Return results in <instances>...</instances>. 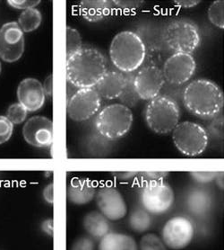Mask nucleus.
Wrapping results in <instances>:
<instances>
[{"instance_id": "1", "label": "nucleus", "mask_w": 224, "mask_h": 250, "mask_svg": "<svg viewBox=\"0 0 224 250\" xmlns=\"http://www.w3.org/2000/svg\"><path fill=\"white\" fill-rule=\"evenodd\" d=\"M107 71L106 58L94 48H82L67 60V83L77 89L94 87Z\"/></svg>"}, {"instance_id": "2", "label": "nucleus", "mask_w": 224, "mask_h": 250, "mask_svg": "<svg viewBox=\"0 0 224 250\" xmlns=\"http://www.w3.org/2000/svg\"><path fill=\"white\" fill-rule=\"evenodd\" d=\"M224 94L216 83L205 79L190 82L183 92L185 108L196 117L211 119L224 107Z\"/></svg>"}, {"instance_id": "3", "label": "nucleus", "mask_w": 224, "mask_h": 250, "mask_svg": "<svg viewBox=\"0 0 224 250\" xmlns=\"http://www.w3.org/2000/svg\"><path fill=\"white\" fill-rule=\"evenodd\" d=\"M110 57L118 70L131 73L140 68L145 62L146 44L134 32H120L114 36L111 42Z\"/></svg>"}, {"instance_id": "4", "label": "nucleus", "mask_w": 224, "mask_h": 250, "mask_svg": "<svg viewBox=\"0 0 224 250\" xmlns=\"http://www.w3.org/2000/svg\"><path fill=\"white\" fill-rule=\"evenodd\" d=\"M133 113L131 109L122 104L106 105L98 113L95 128L98 133L109 141L123 138L133 125Z\"/></svg>"}, {"instance_id": "5", "label": "nucleus", "mask_w": 224, "mask_h": 250, "mask_svg": "<svg viewBox=\"0 0 224 250\" xmlns=\"http://www.w3.org/2000/svg\"><path fill=\"white\" fill-rule=\"evenodd\" d=\"M180 110L172 97L159 95L147 104L145 119L148 127L157 134L172 132L179 123Z\"/></svg>"}, {"instance_id": "6", "label": "nucleus", "mask_w": 224, "mask_h": 250, "mask_svg": "<svg viewBox=\"0 0 224 250\" xmlns=\"http://www.w3.org/2000/svg\"><path fill=\"white\" fill-rule=\"evenodd\" d=\"M163 40L174 53L192 54L200 45L201 37L196 23L186 19H176L166 25Z\"/></svg>"}, {"instance_id": "7", "label": "nucleus", "mask_w": 224, "mask_h": 250, "mask_svg": "<svg viewBox=\"0 0 224 250\" xmlns=\"http://www.w3.org/2000/svg\"><path fill=\"white\" fill-rule=\"evenodd\" d=\"M172 140L179 152L187 157L201 155L209 143L206 130L202 125L187 121L179 123L174 128Z\"/></svg>"}, {"instance_id": "8", "label": "nucleus", "mask_w": 224, "mask_h": 250, "mask_svg": "<svg viewBox=\"0 0 224 250\" xmlns=\"http://www.w3.org/2000/svg\"><path fill=\"white\" fill-rule=\"evenodd\" d=\"M140 199L143 209L146 211L151 214H163L172 207L175 195L171 187L163 181L144 185Z\"/></svg>"}, {"instance_id": "9", "label": "nucleus", "mask_w": 224, "mask_h": 250, "mask_svg": "<svg viewBox=\"0 0 224 250\" xmlns=\"http://www.w3.org/2000/svg\"><path fill=\"white\" fill-rule=\"evenodd\" d=\"M101 106V97L93 87L80 88L67 100V114L75 122H84L98 114Z\"/></svg>"}, {"instance_id": "10", "label": "nucleus", "mask_w": 224, "mask_h": 250, "mask_svg": "<svg viewBox=\"0 0 224 250\" xmlns=\"http://www.w3.org/2000/svg\"><path fill=\"white\" fill-rule=\"evenodd\" d=\"M195 236V228L189 219L184 216L170 218L164 224L162 239L165 246L173 250H184Z\"/></svg>"}, {"instance_id": "11", "label": "nucleus", "mask_w": 224, "mask_h": 250, "mask_svg": "<svg viewBox=\"0 0 224 250\" xmlns=\"http://www.w3.org/2000/svg\"><path fill=\"white\" fill-rule=\"evenodd\" d=\"M24 34L17 22L6 23L0 28V58L6 62H16L24 52Z\"/></svg>"}, {"instance_id": "12", "label": "nucleus", "mask_w": 224, "mask_h": 250, "mask_svg": "<svg viewBox=\"0 0 224 250\" xmlns=\"http://www.w3.org/2000/svg\"><path fill=\"white\" fill-rule=\"evenodd\" d=\"M196 68V61L192 54L173 53L166 60L162 70L165 81L179 85L189 81Z\"/></svg>"}, {"instance_id": "13", "label": "nucleus", "mask_w": 224, "mask_h": 250, "mask_svg": "<svg viewBox=\"0 0 224 250\" xmlns=\"http://www.w3.org/2000/svg\"><path fill=\"white\" fill-rule=\"evenodd\" d=\"M165 83L163 70L154 65L140 68L133 79V86L142 100L150 101L159 96Z\"/></svg>"}, {"instance_id": "14", "label": "nucleus", "mask_w": 224, "mask_h": 250, "mask_svg": "<svg viewBox=\"0 0 224 250\" xmlns=\"http://www.w3.org/2000/svg\"><path fill=\"white\" fill-rule=\"evenodd\" d=\"M95 198L99 211L109 221H119L128 214L127 203L117 188L113 187L100 188L96 193Z\"/></svg>"}, {"instance_id": "15", "label": "nucleus", "mask_w": 224, "mask_h": 250, "mask_svg": "<svg viewBox=\"0 0 224 250\" xmlns=\"http://www.w3.org/2000/svg\"><path fill=\"white\" fill-rule=\"evenodd\" d=\"M22 136L35 148H48L53 142L52 121L44 116H34L22 127Z\"/></svg>"}, {"instance_id": "16", "label": "nucleus", "mask_w": 224, "mask_h": 250, "mask_svg": "<svg viewBox=\"0 0 224 250\" xmlns=\"http://www.w3.org/2000/svg\"><path fill=\"white\" fill-rule=\"evenodd\" d=\"M17 98L27 112H36L42 108L46 101L42 84L34 78H27L17 87Z\"/></svg>"}, {"instance_id": "17", "label": "nucleus", "mask_w": 224, "mask_h": 250, "mask_svg": "<svg viewBox=\"0 0 224 250\" xmlns=\"http://www.w3.org/2000/svg\"><path fill=\"white\" fill-rule=\"evenodd\" d=\"M128 78L118 71H107L94 85L99 96L108 100L117 99L121 96L128 84Z\"/></svg>"}, {"instance_id": "18", "label": "nucleus", "mask_w": 224, "mask_h": 250, "mask_svg": "<svg viewBox=\"0 0 224 250\" xmlns=\"http://www.w3.org/2000/svg\"><path fill=\"white\" fill-rule=\"evenodd\" d=\"M94 184L86 177H75L67 188V199L75 205H84L95 198Z\"/></svg>"}, {"instance_id": "19", "label": "nucleus", "mask_w": 224, "mask_h": 250, "mask_svg": "<svg viewBox=\"0 0 224 250\" xmlns=\"http://www.w3.org/2000/svg\"><path fill=\"white\" fill-rule=\"evenodd\" d=\"M108 0H84L79 3L80 14L90 23L99 22L111 13V4Z\"/></svg>"}, {"instance_id": "20", "label": "nucleus", "mask_w": 224, "mask_h": 250, "mask_svg": "<svg viewBox=\"0 0 224 250\" xmlns=\"http://www.w3.org/2000/svg\"><path fill=\"white\" fill-rule=\"evenodd\" d=\"M98 250H138L135 239L128 234L109 232L100 239Z\"/></svg>"}, {"instance_id": "21", "label": "nucleus", "mask_w": 224, "mask_h": 250, "mask_svg": "<svg viewBox=\"0 0 224 250\" xmlns=\"http://www.w3.org/2000/svg\"><path fill=\"white\" fill-rule=\"evenodd\" d=\"M83 226L85 231L94 239H102L110 232L109 220L98 210L90 211L84 215Z\"/></svg>"}, {"instance_id": "22", "label": "nucleus", "mask_w": 224, "mask_h": 250, "mask_svg": "<svg viewBox=\"0 0 224 250\" xmlns=\"http://www.w3.org/2000/svg\"><path fill=\"white\" fill-rule=\"evenodd\" d=\"M187 209L195 215L205 214L212 205L210 195L203 191H194L188 195L187 200Z\"/></svg>"}, {"instance_id": "23", "label": "nucleus", "mask_w": 224, "mask_h": 250, "mask_svg": "<svg viewBox=\"0 0 224 250\" xmlns=\"http://www.w3.org/2000/svg\"><path fill=\"white\" fill-rule=\"evenodd\" d=\"M42 22V16L36 8H30L22 12L18 17V25L23 33H31L39 28Z\"/></svg>"}, {"instance_id": "24", "label": "nucleus", "mask_w": 224, "mask_h": 250, "mask_svg": "<svg viewBox=\"0 0 224 250\" xmlns=\"http://www.w3.org/2000/svg\"><path fill=\"white\" fill-rule=\"evenodd\" d=\"M129 224L135 232L144 233L151 228V215L145 209L134 210L129 216Z\"/></svg>"}, {"instance_id": "25", "label": "nucleus", "mask_w": 224, "mask_h": 250, "mask_svg": "<svg viewBox=\"0 0 224 250\" xmlns=\"http://www.w3.org/2000/svg\"><path fill=\"white\" fill-rule=\"evenodd\" d=\"M208 19L214 26L224 28V1L216 0L209 6L207 11Z\"/></svg>"}, {"instance_id": "26", "label": "nucleus", "mask_w": 224, "mask_h": 250, "mask_svg": "<svg viewBox=\"0 0 224 250\" xmlns=\"http://www.w3.org/2000/svg\"><path fill=\"white\" fill-rule=\"evenodd\" d=\"M83 48L82 37L78 31L71 26L67 27V60Z\"/></svg>"}, {"instance_id": "27", "label": "nucleus", "mask_w": 224, "mask_h": 250, "mask_svg": "<svg viewBox=\"0 0 224 250\" xmlns=\"http://www.w3.org/2000/svg\"><path fill=\"white\" fill-rule=\"evenodd\" d=\"M139 250H167V247L156 234L147 233L141 239Z\"/></svg>"}, {"instance_id": "28", "label": "nucleus", "mask_w": 224, "mask_h": 250, "mask_svg": "<svg viewBox=\"0 0 224 250\" xmlns=\"http://www.w3.org/2000/svg\"><path fill=\"white\" fill-rule=\"evenodd\" d=\"M27 110L21 104L16 103L7 109L6 117L13 125H21L27 118Z\"/></svg>"}, {"instance_id": "29", "label": "nucleus", "mask_w": 224, "mask_h": 250, "mask_svg": "<svg viewBox=\"0 0 224 250\" xmlns=\"http://www.w3.org/2000/svg\"><path fill=\"white\" fill-rule=\"evenodd\" d=\"M118 98L120 99L122 104L126 105L129 108V107H133L137 104L140 98L138 97V96L136 95V93L134 91V86H133V80H132V82H130L129 80H128L127 86L124 89L121 96Z\"/></svg>"}, {"instance_id": "30", "label": "nucleus", "mask_w": 224, "mask_h": 250, "mask_svg": "<svg viewBox=\"0 0 224 250\" xmlns=\"http://www.w3.org/2000/svg\"><path fill=\"white\" fill-rule=\"evenodd\" d=\"M168 176V172H138L137 177L140 178L144 185H146L163 182Z\"/></svg>"}, {"instance_id": "31", "label": "nucleus", "mask_w": 224, "mask_h": 250, "mask_svg": "<svg viewBox=\"0 0 224 250\" xmlns=\"http://www.w3.org/2000/svg\"><path fill=\"white\" fill-rule=\"evenodd\" d=\"M14 131V125L6 116L0 115V145L10 140Z\"/></svg>"}, {"instance_id": "32", "label": "nucleus", "mask_w": 224, "mask_h": 250, "mask_svg": "<svg viewBox=\"0 0 224 250\" xmlns=\"http://www.w3.org/2000/svg\"><path fill=\"white\" fill-rule=\"evenodd\" d=\"M208 137L223 138L224 136V117H216L208 126Z\"/></svg>"}, {"instance_id": "33", "label": "nucleus", "mask_w": 224, "mask_h": 250, "mask_svg": "<svg viewBox=\"0 0 224 250\" xmlns=\"http://www.w3.org/2000/svg\"><path fill=\"white\" fill-rule=\"evenodd\" d=\"M40 1L39 0H9L7 1V4L9 6L18 9V10H27L30 8H35V6H38Z\"/></svg>"}, {"instance_id": "34", "label": "nucleus", "mask_w": 224, "mask_h": 250, "mask_svg": "<svg viewBox=\"0 0 224 250\" xmlns=\"http://www.w3.org/2000/svg\"><path fill=\"white\" fill-rule=\"evenodd\" d=\"M70 250H95V244L91 238L79 237L74 241Z\"/></svg>"}, {"instance_id": "35", "label": "nucleus", "mask_w": 224, "mask_h": 250, "mask_svg": "<svg viewBox=\"0 0 224 250\" xmlns=\"http://www.w3.org/2000/svg\"><path fill=\"white\" fill-rule=\"evenodd\" d=\"M219 172H191V177L199 184H207L213 182Z\"/></svg>"}, {"instance_id": "36", "label": "nucleus", "mask_w": 224, "mask_h": 250, "mask_svg": "<svg viewBox=\"0 0 224 250\" xmlns=\"http://www.w3.org/2000/svg\"><path fill=\"white\" fill-rule=\"evenodd\" d=\"M112 3L115 4L118 8H120L123 11L130 12L140 8L141 6L145 2L144 1H135V0H123V1H112Z\"/></svg>"}, {"instance_id": "37", "label": "nucleus", "mask_w": 224, "mask_h": 250, "mask_svg": "<svg viewBox=\"0 0 224 250\" xmlns=\"http://www.w3.org/2000/svg\"><path fill=\"white\" fill-rule=\"evenodd\" d=\"M112 175L119 181H129L137 177L138 172H114Z\"/></svg>"}, {"instance_id": "38", "label": "nucleus", "mask_w": 224, "mask_h": 250, "mask_svg": "<svg viewBox=\"0 0 224 250\" xmlns=\"http://www.w3.org/2000/svg\"><path fill=\"white\" fill-rule=\"evenodd\" d=\"M42 196H43V199H44L48 204L52 205V204L54 203V185H53V183L48 185V186L43 189Z\"/></svg>"}, {"instance_id": "39", "label": "nucleus", "mask_w": 224, "mask_h": 250, "mask_svg": "<svg viewBox=\"0 0 224 250\" xmlns=\"http://www.w3.org/2000/svg\"><path fill=\"white\" fill-rule=\"evenodd\" d=\"M41 230L47 234L48 236L52 237L53 233H54V223H53V220L52 219H48L45 220L44 222L41 223Z\"/></svg>"}, {"instance_id": "40", "label": "nucleus", "mask_w": 224, "mask_h": 250, "mask_svg": "<svg viewBox=\"0 0 224 250\" xmlns=\"http://www.w3.org/2000/svg\"><path fill=\"white\" fill-rule=\"evenodd\" d=\"M173 4L181 8H192V7L197 6L198 4H200V1H198V0H178V1H174Z\"/></svg>"}, {"instance_id": "41", "label": "nucleus", "mask_w": 224, "mask_h": 250, "mask_svg": "<svg viewBox=\"0 0 224 250\" xmlns=\"http://www.w3.org/2000/svg\"><path fill=\"white\" fill-rule=\"evenodd\" d=\"M53 82H52V75H50L43 83V90H44L45 96L48 97H52V90H53Z\"/></svg>"}, {"instance_id": "42", "label": "nucleus", "mask_w": 224, "mask_h": 250, "mask_svg": "<svg viewBox=\"0 0 224 250\" xmlns=\"http://www.w3.org/2000/svg\"><path fill=\"white\" fill-rule=\"evenodd\" d=\"M214 181L216 182V185L218 186L219 188H221L222 190L224 189V172H219L218 175L215 177Z\"/></svg>"}, {"instance_id": "43", "label": "nucleus", "mask_w": 224, "mask_h": 250, "mask_svg": "<svg viewBox=\"0 0 224 250\" xmlns=\"http://www.w3.org/2000/svg\"><path fill=\"white\" fill-rule=\"evenodd\" d=\"M0 74H1V63H0Z\"/></svg>"}]
</instances>
